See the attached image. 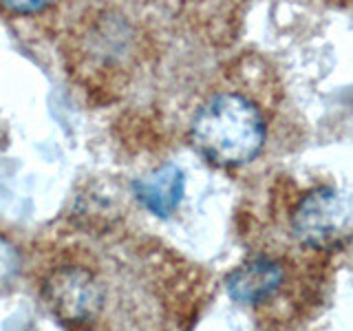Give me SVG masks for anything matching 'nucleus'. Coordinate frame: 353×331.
Returning a JSON list of instances; mask_svg holds the SVG:
<instances>
[{"label":"nucleus","mask_w":353,"mask_h":331,"mask_svg":"<svg viewBox=\"0 0 353 331\" xmlns=\"http://www.w3.org/2000/svg\"><path fill=\"white\" fill-rule=\"evenodd\" d=\"M290 225L307 248H336L353 232V199L334 185L314 188L296 203Z\"/></svg>","instance_id":"obj_2"},{"label":"nucleus","mask_w":353,"mask_h":331,"mask_svg":"<svg viewBox=\"0 0 353 331\" xmlns=\"http://www.w3.org/2000/svg\"><path fill=\"white\" fill-rule=\"evenodd\" d=\"M285 268L272 257H254L234 268L225 279V290L232 301L241 305L268 303L281 292Z\"/></svg>","instance_id":"obj_4"},{"label":"nucleus","mask_w":353,"mask_h":331,"mask_svg":"<svg viewBox=\"0 0 353 331\" xmlns=\"http://www.w3.org/2000/svg\"><path fill=\"white\" fill-rule=\"evenodd\" d=\"M0 7L7 11H14V14H38V11H44L49 7V3H0Z\"/></svg>","instance_id":"obj_7"},{"label":"nucleus","mask_w":353,"mask_h":331,"mask_svg":"<svg viewBox=\"0 0 353 331\" xmlns=\"http://www.w3.org/2000/svg\"><path fill=\"white\" fill-rule=\"evenodd\" d=\"M265 135L261 108L234 91L208 97L190 124V139L199 154L223 168L252 161L263 150Z\"/></svg>","instance_id":"obj_1"},{"label":"nucleus","mask_w":353,"mask_h":331,"mask_svg":"<svg viewBox=\"0 0 353 331\" xmlns=\"http://www.w3.org/2000/svg\"><path fill=\"white\" fill-rule=\"evenodd\" d=\"M185 192V174L176 163H163L146 177L132 181V194L137 201L161 219L179 208Z\"/></svg>","instance_id":"obj_5"},{"label":"nucleus","mask_w":353,"mask_h":331,"mask_svg":"<svg viewBox=\"0 0 353 331\" xmlns=\"http://www.w3.org/2000/svg\"><path fill=\"white\" fill-rule=\"evenodd\" d=\"M44 301L66 323L93 320L104 303V290L95 276L77 265L55 270L44 283Z\"/></svg>","instance_id":"obj_3"},{"label":"nucleus","mask_w":353,"mask_h":331,"mask_svg":"<svg viewBox=\"0 0 353 331\" xmlns=\"http://www.w3.org/2000/svg\"><path fill=\"white\" fill-rule=\"evenodd\" d=\"M18 272H20L18 250L11 245L5 237H0V287H7L9 283H14Z\"/></svg>","instance_id":"obj_6"}]
</instances>
